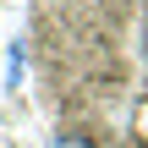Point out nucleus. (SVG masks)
Wrapping results in <instances>:
<instances>
[{"instance_id":"obj_1","label":"nucleus","mask_w":148,"mask_h":148,"mask_svg":"<svg viewBox=\"0 0 148 148\" xmlns=\"http://www.w3.org/2000/svg\"><path fill=\"white\" fill-rule=\"evenodd\" d=\"M22 71H27V44L11 38V49H5V88H22Z\"/></svg>"},{"instance_id":"obj_2","label":"nucleus","mask_w":148,"mask_h":148,"mask_svg":"<svg viewBox=\"0 0 148 148\" xmlns=\"http://www.w3.org/2000/svg\"><path fill=\"white\" fill-rule=\"evenodd\" d=\"M49 148H99V143H93L88 132H55V137H49Z\"/></svg>"}]
</instances>
